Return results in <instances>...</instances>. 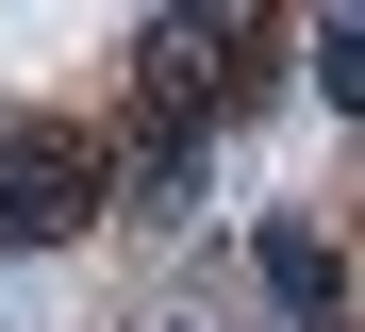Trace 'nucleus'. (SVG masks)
Returning <instances> with one entry per match:
<instances>
[{
	"label": "nucleus",
	"mask_w": 365,
	"mask_h": 332,
	"mask_svg": "<svg viewBox=\"0 0 365 332\" xmlns=\"http://www.w3.org/2000/svg\"><path fill=\"white\" fill-rule=\"evenodd\" d=\"M316 84H332V100L365 116V17H332V34H316Z\"/></svg>",
	"instance_id": "4"
},
{
	"label": "nucleus",
	"mask_w": 365,
	"mask_h": 332,
	"mask_svg": "<svg viewBox=\"0 0 365 332\" xmlns=\"http://www.w3.org/2000/svg\"><path fill=\"white\" fill-rule=\"evenodd\" d=\"M100 150H83V133L67 116H0V249H50V233H83L100 216Z\"/></svg>",
	"instance_id": "2"
},
{
	"label": "nucleus",
	"mask_w": 365,
	"mask_h": 332,
	"mask_svg": "<svg viewBox=\"0 0 365 332\" xmlns=\"http://www.w3.org/2000/svg\"><path fill=\"white\" fill-rule=\"evenodd\" d=\"M266 283H282V316H349V283H332L316 233H266Z\"/></svg>",
	"instance_id": "3"
},
{
	"label": "nucleus",
	"mask_w": 365,
	"mask_h": 332,
	"mask_svg": "<svg viewBox=\"0 0 365 332\" xmlns=\"http://www.w3.org/2000/svg\"><path fill=\"white\" fill-rule=\"evenodd\" d=\"M133 66H150V133H200V116H232V100L266 84V34L250 17H150Z\"/></svg>",
	"instance_id": "1"
}]
</instances>
